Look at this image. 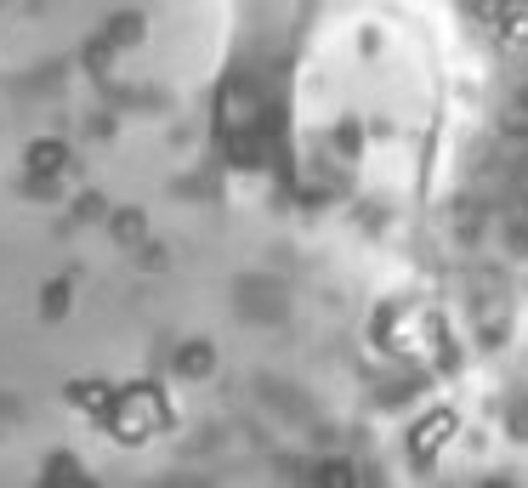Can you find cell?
<instances>
[{
    "instance_id": "cell-1",
    "label": "cell",
    "mask_w": 528,
    "mask_h": 488,
    "mask_svg": "<svg viewBox=\"0 0 528 488\" xmlns=\"http://www.w3.org/2000/svg\"><path fill=\"white\" fill-rule=\"evenodd\" d=\"M267 0H0V488L256 443L290 239L352 154Z\"/></svg>"
}]
</instances>
